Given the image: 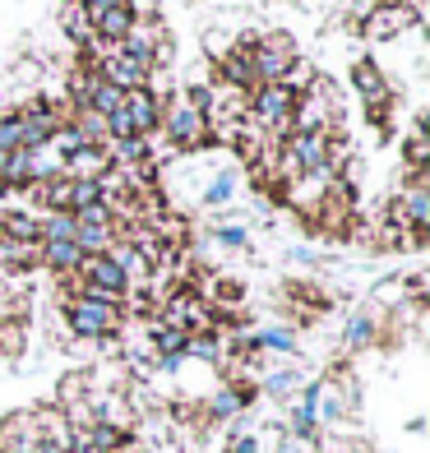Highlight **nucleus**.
Masks as SVG:
<instances>
[{"mask_svg":"<svg viewBox=\"0 0 430 453\" xmlns=\"http://www.w3.org/2000/svg\"><path fill=\"white\" fill-rule=\"evenodd\" d=\"M120 107L130 111L134 134H139V139H153V134H157V126H162V107H157V102H153L149 93H143V88L126 93V102H120Z\"/></svg>","mask_w":430,"mask_h":453,"instance_id":"16","label":"nucleus"},{"mask_svg":"<svg viewBox=\"0 0 430 453\" xmlns=\"http://www.w3.org/2000/svg\"><path fill=\"white\" fill-rule=\"evenodd\" d=\"M264 394L269 398H292L296 388H301V370L296 365H282V370H269V375H264Z\"/></svg>","mask_w":430,"mask_h":453,"instance_id":"25","label":"nucleus"},{"mask_svg":"<svg viewBox=\"0 0 430 453\" xmlns=\"http://www.w3.org/2000/svg\"><path fill=\"white\" fill-rule=\"evenodd\" d=\"M97 203H102V190H97V180H70V213L97 209Z\"/></svg>","mask_w":430,"mask_h":453,"instance_id":"28","label":"nucleus"},{"mask_svg":"<svg viewBox=\"0 0 430 453\" xmlns=\"http://www.w3.org/2000/svg\"><path fill=\"white\" fill-rule=\"evenodd\" d=\"M296 65H301V47L292 33L269 28L255 37V79L259 84H287Z\"/></svg>","mask_w":430,"mask_h":453,"instance_id":"3","label":"nucleus"},{"mask_svg":"<svg viewBox=\"0 0 430 453\" xmlns=\"http://www.w3.org/2000/svg\"><path fill=\"white\" fill-rule=\"evenodd\" d=\"M0 232H5L10 241L42 245V218H33L28 209H10V213H0Z\"/></svg>","mask_w":430,"mask_h":453,"instance_id":"20","label":"nucleus"},{"mask_svg":"<svg viewBox=\"0 0 430 453\" xmlns=\"http://www.w3.org/2000/svg\"><path fill=\"white\" fill-rule=\"evenodd\" d=\"M236 185H241V172H236V167H222V172L199 190V203H203V209H227L232 195H236Z\"/></svg>","mask_w":430,"mask_h":453,"instance_id":"22","label":"nucleus"},{"mask_svg":"<svg viewBox=\"0 0 430 453\" xmlns=\"http://www.w3.org/2000/svg\"><path fill=\"white\" fill-rule=\"evenodd\" d=\"M60 33H65L79 51H88V47L97 42V37H93V19H88V10H84V0H65V5H60Z\"/></svg>","mask_w":430,"mask_h":453,"instance_id":"17","label":"nucleus"},{"mask_svg":"<svg viewBox=\"0 0 430 453\" xmlns=\"http://www.w3.org/2000/svg\"><path fill=\"white\" fill-rule=\"evenodd\" d=\"M259 398V384H250V380H236V384H218L213 394H209V403H203V421L209 426H232L236 417H245V407H250Z\"/></svg>","mask_w":430,"mask_h":453,"instance_id":"7","label":"nucleus"},{"mask_svg":"<svg viewBox=\"0 0 430 453\" xmlns=\"http://www.w3.org/2000/svg\"><path fill=\"white\" fill-rule=\"evenodd\" d=\"M107 172H111V153L93 149V143H84V149H74L65 157V180H102Z\"/></svg>","mask_w":430,"mask_h":453,"instance_id":"13","label":"nucleus"},{"mask_svg":"<svg viewBox=\"0 0 430 453\" xmlns=\"http://www.w3.org/2000/svg\"><path fill=\"white\" fill-rule=\"evenodd\" d=\"M93 70H97L102 79H107L111 88H120V93H134V88H143V79H149V74H143L139 65H130V60L120 56V51H111V56H102V60H97Z\"/></svg>","mask_w":430,"mask_h":453,"instance_id":"14","label":"nucleus"},{"mask_svg":"<svg viewBox=\"0 0 430 453\" xmlns=\"http://www.w3.org/2000/svg\"><path fill=\"white\" fill-rule=\"evenodd\" d=\"M70 130L84 139V143H93V149H107V116H97V111H88V107H70Z\"/></svg>","mask_w":430,"mask_h":453,"instance_id":"21","label":"nucleus"},{"mask_svg":"<svg viewBox=\"0 0 430 453\" xmlns=\"http://www.w3.org/2000/svg\"><path fill=\"white\" fill-rule=\"evenodd\" d=\"M60 315H65V328L79 342H111L120 328H126V305L97 301L88 292H74L60 301Z\"/></svg>","mask_w":430,"mask_h":453,"instance_id":"1","label":"nucleus"},{"mask_svg":"<svg viewBox=\"0 0 430 453\" xmlns=\"http://www.w3.org/2000/svg\"><path fill=\"white\" fill-rule=\"evenodd\" d=\"M352 88H357V102L365 107V116H371V126H384L388 107H394V84H388V74L375 65L371 56L352 60Z\"/></svg>","mask_w":430,"mask_h":453,"instance_id":"4","label":"nucleus"},{"mask_svg":"<svg viewBox=\"0 0 430 453\" xmlns=\"http://www.w3.org/2000/svg\"><path fill=\"white\" fill-rule=\"evenodd\" d=\"M209 301H218L222 311H232V305L245 301V282H241V278H218V282H209Z\"/></svg>","mask_w":430,"mask_h":453,"instance_id":"27","label":"nucleus"},{"mask_svg":"<svg viewBox=\"0 0 430 453\" xmlns=\"http://www.w3.org/2000/svg\"><path fill=\"white\" fill-rule=\"evenodd\" d=\"M324 190H329V180H324V176H296V180H292V185H287V190H282V199L292 203L296 213H305V218H311V213L319 209Z\"/></svg>","mask_w":430,"mask_h":453,"instance_id":"19","label":"nucleus"},{"mask_svg":"<svg viewBox=\"0 0 430 453\" xmlns=\"http://www.w3.org/2000/svg\"><path fill=\"white\" fill-rule=\"evenodd\" d=\"M28 172H33V180H60V176H65V157H60L51 143L28 149Z\"/></svg>","mask_w":430,"mask_h":453,"instance_id":"23","label":"nucleus"},{"mask_svg":"<svg viewBox=\"0 0 430 453\" xmlns=\"http://www.w3.org/2000/svg\"><path fill=\"white\" fill-rule=\"evenodd\" d=\"M315 449H319V453H371L365 444H357V440H338V435H319Z\"/></svg>","mask_w":430,"mask_h":453,"instance_id":"32","label":"nucleus"},{"mask_svg":"<svg viewBox=\"0 0 430 453\" xmlns=\"http://www.w3.org/2000/svg\"><path fill=\"white\" fill-rule=\"evenodd\" d=\"M19 149V111L0 116V153H14Z\"/></svg>","mask_w":430,"mask_h":453,"instance_id":"31","label":"nucleus"},{"mask_svg":"<svg viewBox=\"0 0 430 453\" xmlns=\"http://www.w3.org/2000/svg\"><path fill=\"white\" fill-rule=\"evenodd\" d=\"M218 65H222V84H232L241 93L259 88V79H255V37H236L232 51L222 56Z\"/></svg>","mask_w":430,"mask_h":453,"instance_id":"9","label":"nucleus"},{"mask_svg":"<svg viewBox=\"0 0 430 453\" xmlns=\"http://www.w3.org/2000/svg\"><path fill=\"white\" fill-rule=\"evenodd\" d=\"M209 236L222 245V250H245V245H250V232H245L241 222H218Z\"/></svg>","mask_w":430,"mask_h":453,"instance_id":"29","label":"nucleus"},{"mask_svg":"<svg viewBox=\"0 0 430 453\" xmlns=\"http://www.w3.org/2000/svg\"><path fill=\"white\" fill-rule=\"evenodd\" d=\"M42 241H74V213H42Z\"/></svg>","mask_w":430,"mask_h":453,"instance_id":"30","label":"nucleus"},{"mask_svg":"<svg viewBox=\"0 0 430 453\" xmlns=\"http://www.w3.org/2000/svg\"><path fill=\"white\" fill-rule=\"evenodd\" d=\"M403 162H407V172H417V167H426V162H430L426 120H417V126H412V134H407V143H403Z\"/></svg>","mask_w":430,"mask_h":453,"instance_id":"26","label":"nucleus"},{"mask_svg":"<svg viewBox=\"0 0 430 453\" xmlns=\"http://www.w3.org/2000/svg\"><path fill=\"white\" fill-rule=\"evenodd\" d=\"M24 347H28V319H0V357H24Z\"/></svg>","mask_w":430,"mask_h":453,"instance_id":"24","label":"nucleus"},{"mask_svg":"<svg viewBox=\"0 0 430 453\" xmlns=\"http://www.w3.org/2000/svg\"><path fill=\"white\" fill-rule=\"evenodd\" d=\"M162 42H167V24H162L157 14H139V19H134V28L116 42V51L126 56L130 65H139L143 74H149V70H153V56H157Z\"/></svg>","mask_w":430,"mask_h":453,"instance_id":"6","label":"nucleus"},{"mask_svg":"<svg viewBox=\"0 0 430 453\" xmlns=\"http://www.w3.org/2000/svg\"><path fill=\"white\" fill-rule=\"evenodd\" d=\"M37 250H42V245L10 241L5 232H0V278H19V273L37 269Z\"/></svg>","mask_w":430,"mask_h":453,"instance_id":"18","label":"nucleus"},{"mask_svg":"<svg viewBox=\"0 0 430 453\" xmlns=\"http://www.w3.org/2000/svg\"><path fill=\"white\" fill-rule=\"evenodd\" d=\"M412 28H421V14L394 0V5H375L371 14H365L361 37H371V42H398V37L412 33Z\"/></svg>","mask_w":430,"mask_h":453,"instance_id":"8","label":"nucleus"},{"mask_svg":"<svg viewBox=\"0 0 430 453\" xmlns=\"http://www.w3.org/2000/svg\"><path fill=\"white\" fill-rule=\"evenodd\" d=\"M329 5H338V0H329Z\"/></svg>","mask_w":430,"mask_h":453,"instance_id":"33","label":"nucleus"},{"mask_svg":"<svg viewBox=\"0 0 430 453\" xmlns=\"http://www.w3.org/2000/svg\"><path fill=\"white\" fill-rule=\"evenodd\" d=\"M37 264H42L47 273H56V278H74L79 264H84V250H79L74 241H42Z\"/></svg>","mask_w":430,"mask_h":453,"instance_id":"12","label":"nucleus"},{"mask_svg":"<svg viewBox=\"0 0 430 453\" xmlns=\"http://www.w3.org/2000/svg\"><path fill=\"white\" fill-rule=\"evenodd\" d=\"M292 107H296V88L292 84H259V88H250V120L269 134V143L292 139Z\"/></svg>","mask_w":430,"mask_h":453,"instance_id":"2","label":"nucleus"},{"mask_svg":"<svg viewBox=\"0 0 430 453\" xmlns=\"http://www.w3.org/2000/svg\"><path fill=\"white\" fill-rule=\"evenodd\" d=\"M37 444H42V435H37L33 407L28 411H10V417L0 421V453H33Z\"/></svg>","mask_w":430,"mask_h":453,"instance_id":"11","label":"nucleus"},{"mask_svg":"<svg viewBox=\"0 0 430 453\" xmlns=\"http://www.w3.org/2000/svg\"><path fill=\"white\" fill-rule=\"evenodd\" d=\"M93 19V37L97 42H120L130 28H134V19H139V10H134V0H111V5H102L97 14H88Z\"/></svg>","mask_w":430,"mask_h":453,"instance_id":"10","label":"nucleus"},{"mask_svg":"<svg viewBox=\"0 0 430 453\" xmlns=\"http://www.w3.org/2000/svg\"><path fill=\"white\" fill-rule=\"evenodd\" d=\"M380 338H384L380 311H357L352 319H347V328H342V347H347V352H365V347H375Z\"/></svg>","mask_w":430,"mask_h":453,"instance_id":"15","label":"nucleus"},{"mask_svg":"<svg viewBox=\"0 0 430 453\" xmlns=\"http://www.w3.org/2000/svg\"><path fill=\"white\" fill-rule=\"evenodd\" d=\"M157 134L172 143V153H195V149H203V143H209V116L190 111L186 102H172V107L162 111Z\"/></svg>","mask_w":430,"mask_h":453,"instance_id":"5","label":"nucleus"}]
</instances>
